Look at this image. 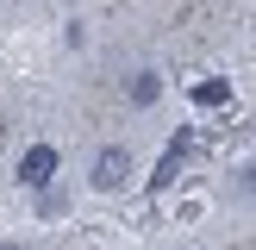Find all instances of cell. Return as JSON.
<instances>
[{
	"label": "cell",
	"mask_w": 256,
	"mask_h": 250,
	"mask_svg": "<svg viewBox=\"0 0 256 250\" xmlns=\"http://www.w3.org/2000/svg\"><path fill=\"white\" fill-rule=\"evenodd\" d=\"M0 250H19V244H0Z\"/></svg>",
	"instance_id": "obj_6"
},
{
	"label": "cell",
	"mask_w": 256,
	"mask_h": 250,
	"mask_svg": "<svg viewBox=\"0 0 256 250\" xmlns=\"http://www.w3.org/2000/svg\"><path fill=\"white\" fill-rule=\"evenodd\" d=\"M56 162H62V156H56V144H32V150H25V156H19V182L44 194V188L56 182Z\"/></svg>",
	"instance_id": "obj_2"
},
{
	"label": "cell",
	"mask_w": 256,
	"mask_h": 250,
	"mask_svg": "<svg viewBox=\"0 0 256 250\" xmlns=\"http://www.w3.org/2000/svg\"><path fill=\"white\" fill-rule=\"evenodd\" d=\"M156 94H162V75H156V69H132L125 100H132V106H156Z\"/></svg>",
	"instance_id": "obj_3"
},
{
	"label": "cell",
	"mask_w": 256,
	"mask_h": 250,
	"mask_svg": "<svg viewBox=\"0 0 256 250\" xmlns=\"http://www.w3.org/2000/svg\"><path fill=\"white\" fill-rule=\"evenodd\" d=\"M225 100H232L225 82H194V106H225Z\"/></svg>",
	"instance_id": "obj_4"
},
{
	"label": "cell",
	"mask_w": 256,
	"mask_h": 250,
	"mask_svg": "<svg viewBox=\"0 0 256 250\" xmlns=\"http://www.w3.org/2000/svg\"><path fill=\"white\" fill-rule=\"evenodd\" d=\"M238 188H244V194H256V162H250L244 175H238Z\"/></svg>",
	"instance_id": "obj_5"
},
{
	"label": "cell",
	"mask_w": 256,
	"mask_h": 250,
	"mask_svg": "<svg viewBox=\"0 0 256 250\" xmlns=\"http://www.w3.org/2000/svg\"><path fill=\"white\" fill-rule=\"evenodd\" d=\"M88 182L100 188V194H112V188H125L132 182V156H125V144H106L94 156V169H88Z\"/></svg>",
	"instance_id": "obj_1"
}]
</instances>
